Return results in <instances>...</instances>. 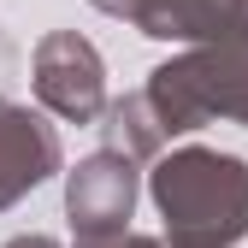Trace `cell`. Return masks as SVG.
Returning <instances> with one entry per match:
<instances>
[{"mask_svg":"<svg viewBox=\"0 0 248 248\" xmlns=\"http://www.w3.org/2000/svg\"><path fill=\"white\" fill-rule=\"evenodd\" d=\"M154 195L166 207L177 248H225L248 225V171L219 154H177L154 171Z\"/></svg>","mask_w":248,"mask_h":248,"instance_id":"obj_1","label":"cell"},{"mask_svg":"<svg viewBox=\"0 0 248 248\" xmlns=\"http://www.w3.org/2000/svg\"><path fill=\"white\" fill-rule=\"evenodd\" d=\"M154 107H160L166 130H189L207 112L248 118V47L231 42L219 53H201V59L154 71Z\"/></svg>","mask_w":248,"mask_h":248,"instance_id":"obj_2","label":"cell"},{"mask_svg":"<svg viewBox=\"0 0 248 248\" xmlns=\"http://www.w3.org/2000/svg\"><path fill=\"white\" fill-rule=\"evenodd\" d=\"M36 89H42V101L53 112H65V118H95L101 107V59L89 42L77 36H47L42 53H36Z\"/></svg>","mask_w":248,"mask_h":248,"instance_id":"obj_3","label":"cell"},{"mask_svg":"<svg viewBox=\"0 0 248 248\" xmlns=\"http://www.w3.org/2000/svg\"><path fill=\"white\" fill-rule=\"evenodd\" d=\"M148 36H248V0H112Z\"/></svg>","mask_w":248,"mask_h":248,"instance_id":"obj_4","label":"cell"},{"mask_svg":"<svg viewBox=\"0 0 248 248\" xmlns=\"http://www.w3.org/2000/svg\"><path fill=\"white\" fill-rule=\"evenodd\" d=\"M130 201H136V177L124 160H112V154H101V160L77 166L71 177V219L83 225V236H112L124 219H130Z\"/></svg>","mask_w":248,"mask_h":248,"instance_id":"obj_5","label":"cell"},{"mask_svg":"<svg viewBox=\"0 0 248 248\" xmlns=\"http://www.w3.org/2000/svg\"><path fill=\"white\" fill-rule=\"evenodd\" d=\"M59 160L53 136L42 130L30 112H12L0 107V207H6L18 189H30V183H42Z\"/></svg>","mask_w":248,"mask_h":248,"instance_id":"obj_6","label":"cell"},{"mask_svg":"<svg viewBox=\"0 0 248 248\" xmlns=\"http://www.w3.org/2000/svg\"><path fill=\"white\" fill-rule=\"evenodd\" d=\"M12 248H30V242H12Z\"/></svg>","mask_w":248,"mask_h":248,"instance_id":"obj_7","label":"cell"}]
</instances>
